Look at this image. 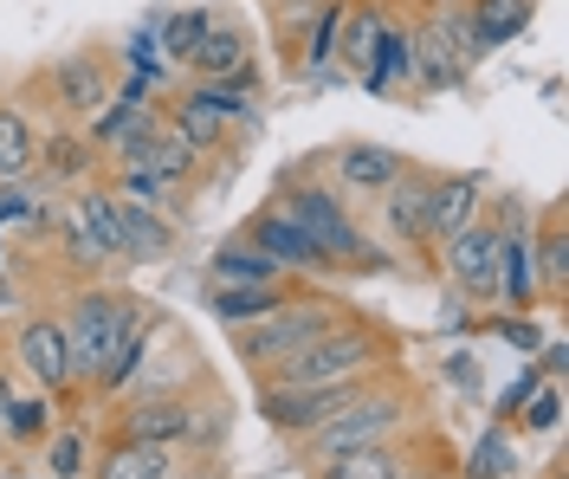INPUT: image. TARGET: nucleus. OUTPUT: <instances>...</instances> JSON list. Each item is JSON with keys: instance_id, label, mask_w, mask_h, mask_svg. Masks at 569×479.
I'll return each mask as SVG.
<instances>
[{"instance_id": "20e7f679", "label": "nucleus", "mask_w": 569, "mask_h": 479, "mask_svg": "<svg viewBox=\"0 0 569 479\" xmlns=\"http://www.w3.org/2000/svg\"><path fill=\"white\" fill-rule=\"evenodd\" d=\"M337 325H343V305H337V298L298 292V298H284L279 311L240 325V331H233V350H240V363L272 369V363H284L291 350H305V343H318L323 331H337Z\"/></svg>"}, {"instance_id": "5701e85b", "label": "nucleus", "mask_w": 569, "mask_h": 479, "mask_svg": "<svg viewBox=\"0 0 569 479\" xmlns=\"http://www.w3.org/2000/svg\"><path fill=\"white\" fill-rule=\"evenodd\" d=\"M71 221L98 240L104 259H123V201H117V188H84L78 208H71Z\"/></svg>"}, {"instance_id": "a19ab883", "label": "nucleus", "mask_w": 569, "mask_h": 479, "mask_svg": "<svg viewBox=\"0 0 569 479\" xmlns=\"http://www.w3.org/2000/svg\"><path fill=\"white\" fill-rule=\"evenodd\" d=\"M220 435H227V402H220V396H213V402H194V428H188V441H181V447L208 453Z\"/></svg>"}, {"instance_id": "1a4fd4ad", "label": "nucleus", "mask_w": 569, "mask_h": 479, "mask_svg": "<svg viewBox=\"0 0 569 479\" xmlns=\"http://www.w3.org/2000/svg\"><path fill=\"white\" fill-rule=\"evenodd\" d=\"M188 428H194V396H181V389L142 396L117 415V441H149V447H176V453L188 441Z\"/></svg>"}, {"instance_id": "7c9ffc66", "label": "nucleus", "mask_w": 569, "mask_h": 479, "mask_svg": "<svg viewBox=\"0 0 569 479\" xmlns=\"http://www.w3.org/2000/svg\"><path fill=\"white\" fill-rule=\"evenodd\" d=\"M537 253V279H543V292L563 298L569 292V233H563V214H550L543 221V240H531Z\"/></svg>"}, {"instance_id": "f257e3e1", "label": "nucleus", "mask_w": 569, "mask_h": 479, "mask_svg": "<svg viewBox=\"0 0 569 479\" xmlns=\"http://www.w3.org/2000/svg\"><path fill=\"white\" fill-rule=\"evenodd\" d=\"M389 357V343L369 331V325H337V331H323L318 343H305V350H291L284 363L259 369V382H305V389H330V382H376V369Z\"/></svg>"}, {"instance_id": "9b49d317", "label": "nucleus", "mask_w": 569, "mask_h": 479, "mask_svg": "<svg viewBox=\"0 0 569 479\" xmlns=\"http://www.w3.org/2000/svg\"><path fill=\"white\" fill-rule=\"evenodd\" d=\"M188 72L208 78V84H252V59H247V33L233 27V20H220L213 13L208 33H201V46H194V59H188Z\"/></svg>"}, {"instance_id": "2f4dec72", "label": "nucleus", "mask_w": 569, "mask_h": 479, "mask_svg": "<svg viewBox=\"0 0 569 479\" xmlns=\"http://www.w3.org/2000/svg\"><path fill=\"white\" fill-rule=\"evenodd\" d=\"M91 162H98V156H91L84 137H46V143H39V169H46V182H78ZM39 169H33V176H39Z\"/></svg>"}, {"instance_id": "37998d69", "label": "nucleus", "mask_w": 569, "mask_h": 479, "mask_svg": "<svg viewBox=\"0 0 569 479\" xmlns=\"http://www.w3.org/2000/svg\"><path fill=\"white\" fill-rule=\"evenodd\" d=\"M537 382H543V369H525V376H518V382H511V396H505V402H498V421H511V415H518V408H525V396H531Z\"/></svg>"}, {"instance_id": "2eb2a0df", "label": "nucleus", "mask_w": 569, "mask_h": 479, "mask_svg": "<svg viewBox=\"0 0 569 479\" xmlns=\"http://www.w3.org/2000/svg\"><path fill=\"white\" fill-rule=\"evenodd\" d=\"M543 279H537V253H531V233L518 227H498V298L511 311H531Z\"/></svg>"}, {"instance_id": "58836bf2", "label": "nucleus", "mask_w": 569, "mask_h": 479, "mask_svg": "<svg viewBox=\"0 0 569 479\" xmlns=\"http://www.w3.org/2000/svg\"><path fill=\"white\" fill-rule=\"evenodd\" d=\"M46 467H52V479H78L84 473V435H78V428L46 435Z\"/></svg>"}, {"instance_id": "b1692460", "label": "nucleus", "mask_w": 569, "mask_h": 479, "mask_svg": "<svg viewBox=\"0 0 569 479\" xmlns=\"http://www.w3.org/2000/svg\"><path fill=\"white\" fill-rule=\"evenodd\" d=\"M52 98H59V111L91 117L110 98V78L98 72V59H59V72H52Z\"/></svg>"}, {"instance_id": "49530a36", "label": "nucleus", "mask_w": 569, "mask_h": 479, "mask_svg": "<svg viewBox=\"0 0 569 479\" xmlns=\"http://www.w3.org/2000/svg\"><path fill=\"white\" fill-rule=\"evenodd\" d=\"M176 479H227V473H176Z\"/></svg>"}, {"instance_id": "4be33fe9", "label": "nucleus", "mask_w": 569, "mask_h": 479, "mask_svg": "<svg viewBox=\"0 0 569 479\" xmlns=\"http://www.w3.org/2000/svg\"><path fill=\"white\" fill-rule=\"evenodd\" d=\"M284 298H291L284 286H213L208 279V311L227 325V331H240V325H252V318L279 311Z\"/></svg>"}, {"instance_id": "a878e982", "label": "nucleus", "mask_w": 569, "mask_h": 479, "mask_svg": "<svg viewBox=\"0 0 569 479\" xmlns=\"http://www.w3.org/2000/svg\"><path fill=\"white\" fill-rule=\"evenodd\" d=\"M408 78H421V91H453V84H466V72L447 59V46H440L433 27L408 33Z\"/></svg>"}, {"instance_id": "6ab92c4d", "label": "nucleus", "mask_w": 569, "mask_h": 479, "mask_svg": "<svg viewBox=\"0 0 569 479\" xmlns=\"http://www.w3.org/2000/svg\"><path fill=\"white\" fill-rule=\"evenodd\" d=\"M311 479H415V460H408V447H356V453H337V460H323L311 467Z\"/></svg>"}, {"instance_id": "6e6552de", "label": "nucleus", "mask_w": 569, "mask_h": 479, "mask_svg": "<svg viewBox=\"0 0 569 479\" xmlns=\"http://www.w3.org/2000/svg\"><path fill=\"white\" fill-rule=\"evenodd\" d=\"M440 272H447V286L472 305H486L498 298V227L479 214L472 227H460L453 240H440Z\"/></svg>"}, {"instance_id": "4c0bfd02", "label": "nucleus", "mask_w": 569, "mask_h": 479, "mask_svg": "<svg viewBox=\"0 0 569 479\" xmlns=\"http://www.w3.org/2000/svg\"><path fill=\"white\" fill-rule=\"evenodd\" d=\"M0 227H46V201L27 182H0Z\"/></svg>"}, {"instance_id": "ea45409f", "label": "nucleus", "mask_w": 569, "mask_h": 479, "mask_svg": "<svg viewBox=\"0 0 569 479\" xmlns=\"http://www.w3.org/2000/svg\"><path fill=\"white\" fill-rule=\"evenodd\" d=\"M557 421H563V389L557 382H537L531 396H525V428L531 435H550Z\"/></svg>"}, {"instance_id": "a211bd4d", "label": "nucleus", "mask_w": 569, "mask_h": 479, "mask_svg": "<svg viewBox=\"0 0 569 479\" xmlns=\"http://www.w3.org/2000/svg\"><path fill=\"white\" fill-rule=\"evenodd\" d=\"M382 227L401 247H427V176H395L382 188Z\"/></svg>"}, {"instance_id": "cd10ccee", "label": "nucleus", "mask_w": 569, "mask_h": 479, "mask_svg": "<svg viewBox=\"0 0 569 479\" xmlns=\"http://www.w3.org/2000/svg\"><path fill=\"white\" fill-rule=\"evenodd\" d=\"M208 20H213V7H194V13H149V33L162 46V59L188 66L194 46H201V33H208Z\"/></svg>"}, {"instance_id": "f704fd0d", "label": "nucleus", "mask_w": 569, "mask_h": 479, "mask_svg": "<svg viewBox=\"0 0 569 479\" xmlns=\"http://www.w3.org/2000/svg\"><path fill=\"white\" fill-rule=\"evenodd\" d=\"M46 435H52V408L39 402H20V396H13V408H7V421H0V441H46Z\"/></svg>"}, {"instance_id": "9d476101", "label": "nucleus", "mask_w": 569, "mask_h": 479, "mask_svg": "<svg viewBox=\"0 0 569 479\" xmlns=\"http://www.w3.org/2000/svg\"><path fill=\"white\" fill-rule=\"evenodd\" d=\"M13 357H20V369L33 376L39 389H71V382H78L71 343H66V325H59V318H27L20 337H13Z\"/></svg>"}, {"instance_id": "c85d7f7f", "label": "nucleus", "mask_w": 569, "mask_h": 479, "mask_svg": "<svg viewBox=\"0 0 569 479\" xmlns=\"http://www.w3.org/2000/svg\"><path fill=\"white\" fill-rule=\"evenodd\" d=\"M117 194L123 201H142V208H162V214H181V182L156 176V169H137V162H117Z\"/></svg>"}, {"instance_id": "f8f14e48", "label": "nucleus", "mask_w": 569, "mask_h": 479, "mask_svg": "<svg viewBox=\"0 0 569 479\" xmlns=\"http://www.w3.org/2000/svg\"><path fill=\"white\" fill-rule=\"evenodd\" d=\"M479 214H486V182L479 176H433L427 182V240H453Z\"/></svg>"}, {"instance_id": "423d86ee", "label": "nucleus", "mask_w": 569, "mask_h": 479, "mask_svg": "<svg viewBox=\"0 0 569 479\" xmlns=\"http://www.w3.org/2000/svg\"><path fill=\"white\" fill-rule=\"evenodd\" d=\"M169 123H176L201 156H213V149L227 143L233 123H252V104H247V91H233V84H208V78H194V84L176 98Z\"/></svg>"}, {"instance_id": "412c9836", "label": "nucleus", "mask_w": 569, "mask_h": 479, "mask_svg": "<svg viewBox=\"0 0 569 479\" xmlns=\"http://www.w3.org/2000/svg\"><path fill=\"white\" fill-rule=\"evenodd\" d=\"M208 279H213V286H284V266H279V259H266L247 233H240V240H227V247L213 253Z\"/></svg>"}, {"instance_id": "7ed1b4c3", "label": "nucleus", "mask_w": 569, "mask_h": 479, "mask_svg": "<svg viewBox=\"0 0 569 479\" xmlns=\"http://www.w3.org/2000/svg\"><path fill=\"white\" fill-rule=\"evenodd\" d=\"M272 208H279L284 221H291L305 240H311V247H318L323 266H350V272L376 266V247L362 240V227L350 221V208H343L330 188H318V182H284Z\"/></svg>"}, {"instance_id": "dca6fc26", "label": "nucleus", "mask_w": 569, "mask_h": 479, "mask_svg": "<svg viewBox=\"0 0 569 479\" xmlns=\"http://www.w3.org/2000/svg\"><path fill=\"white\" fill-rule=\"evenodd\" d=\"M123 201V194H117ZM176 247V214H162V208H142V201H123V259L130 266H156V259H169Z\"/></svg>"}, {"instance_id": "473e14b6", "label": "nucleus", "mask_w": 569, "mask_h": 479, "mask_svg": "<svg viewBox=\"0 0 569 479\" xmlns=\"http://www.w3.org/2000/svg\"><path fill=\"white\" fill-rule=\"evenodd\" d=\"M401 78H408V33H401V27H382V46H376V59H369L362 84L382 98V91H395Z\"/></svg>"}, {"instance_id": "e433bc0d", "label": "nucleus", "mask_w": 569, "mask_h": 479, "mask_svg": "<svg viewBox=\"0 0 569 479\" xmlns=\"http://www.w3.org/2000/svg\"><path fill=\"white\" fill-rule=\"evenodd\" d=\"M343 13H350L343 0H323V20L311 27V39H305V66H311V72L337 59V33H343Z\"/></svg>"}, {"instance_id": "c756f323", "label": "nucleus", "mask_w": 569, "mask_h": 479, "mask_svg": "<svg viewBox=\"0 0 569 479\" xmlns=\"http://www.w3.org/2000/svg\"><path fill=\"white\" fill-rule=\"evenodd\" d=\"M343 20H350V33H343V46H337V59L362 78V72H369V59H376V46H382L389 13H382V7H356V13H343Z\"/></svg>"}, {"instance_id": "f03ea898", "label": "nucleus", "mask_w": 569, "mask_h": 479, "mask_svg": "<svg viewBox=\"0 0 569 479\" xmlns=\"http://www.w3.org/2000/svg\"><path fill=\"white\" fill-rule=\"evenodd\" d=\"M401 428H408V396H401V389H376V382H362L350 402L337 408L323 428H311L298 447H305V467H323V460H337V453L395 441Z\"/></svg>"}, {"instance_id": "0eeeda50", "label": "nucleus", "mask_w": 569, "mask_h": 479, "mask_svg": "<svg viewBox=\"0 0 569 479\" xmlns=\"http://www.w3.org/2000/svg\"><path fill=\"white\" fill-rule=\"evenodd\" d=\"M362 382H330V389H305V382H259V415L266 428H279L284 441H305L311 428H323L337 408L350 402Z\"/></svg>"}, {"instance_id": "c03bdc74", "label": "nucleus", "mask_w": 569, "mask_h": 479, "mask_svg": "<svg viewBox=\"0 0 569 479\" xmlns=\"http://www.w3.org/2000/svg\"><path fill=\"white\" fill-rule=\"evenodd\" d=\"M453 382H460V389H479V363L466 369V357H453Z\"/></svg>"}, {"instance_id": "ddd939ff", "label": "nucleus", "mask_w": 569, "mask_h": 479, "mask_svg": "<svg viewBox=\"0 0 569 479\" xmlns=\"http://www.w3.org/2000/svg\"><path fill=\"white\" fill-rule=\"evenodd\" d=\"M162 130V111L156 104H137V98H104L98 111H91V130H84V143L91 149H130L142 143V137H156Z\"/></svg>"}, {"instance_id": "f3484780", "label": "nucleus", "mask_w": 569, "mask_h": 479, "mask_svg": "<svg viewBox=\"0 0 569 479\" xmlns=\"http://www.w3.org/2000/svg\"><path fill=\"white\" fill-rule=\"evenodd\" d=\"M91 479H176V447L149 441H110L91 460Z\"/></svg>"}, {"instance_id": "4468645a", "label": "nucleus", "mask_w": 569, "mask_h": 479, "mask_svg": "<svg viewBox=\"0 0 569 479\" xmlns=\"http://www.w3.org/2000/svg\"><path fill=\"white\" fill-rule=\"evenodd\" d=\"M247 240H252L266 259H279L284 272H330V266H323V253H318V247H311V240H305L291 221H284L279 208H259V214L247 221Z\"/></svg>"}, {"instance_id": "79ce46f5", "label": "nucleus", "mask_w": 569, "mask_h": 479, "mask_svg": "<svg viewBox=\"0 0 569 479\" xmlns=\"http://www.w3.org/2000/svg\"><path fill=\"white\" fill-rule=\"evenodd\" d=\"M498 337H505L511 350H525V357H537V350H543V337H537L531 318H505V325H498Z\"/></svg>"}, {"instance_id": "393cba45", "label": "nucleus", "mask_w": 569, "mask_h": 479, "mask_svg": "<svg viewBox=\"0 0 569 479\" xmlns=\"http://www.w3.org/2000/svg\"><path fill=\"white\" fill-rule=\"evenodd\" d=\"M531 7L537 0H472L466 7V27L479 46H505V39H518L531 27Z\"/></svg>"}, {"instance_id": "39448f33", "label": "nucleus", "mask_w": 569, "mask_h": 479, "mask_svg": "<svg viewBox=\"0 0 569 479\" xmlns=\"http://www.w3.org/2000/svg\"><path fill=\"white\" fill-rule=\"evenodd\" d=\"M130 318H137V298H123V292H84L78 305H71V318H66V343H71V369L91 382L98 369L110 363V350L123 343V331H130Z\"/></svg>"}, {"instance_id": "72a5a7b5", "label": "nucleus", "mask_w": 569, "mask_h": 479, "mask_svg": "<svg viewBox=\"0 0 569 479\" xmlns=\"http://www.w3.org/2000/svg\"><path fill=\"white\" fill-rule=\"evenodd\" d=\"M511 467H518V460H511V435H505V428H486V435L472 441V453H466V479H505Z\"/></svg>"}, {"instance_id": "bb28decb", "label": "nucleus", "mask_w": 569, "mask_h": 479, "mask_svg": "<svg viewBox=\"0 0 569 479\" xmlns=\"http://www.w3.org/2000/svg\"><path fill=\"white\" fill-rule=\"evenodd\" d=\"M39 169V137L13 104H0V182H33Z\"/></svg>"}, {"instance_id": "aec40b11", "label": "nucleus", "mask_w": 569, "mask_h": 479, "mask_svg": "<svg viewBox=\"0 0 569 479\" xmlns=\"http://www.w3.org/2000/svg\"><path fill=\"white\" fill-rule=\"evenodd\" d=\"M395 176H408V156H395V149H382V143H350L337 156V182L362 188V194H382Z\"/></svg>"}, {"instance_id": "a18cd8bd", "label": "nucleus", "mask_w": 569, "mask_h": 479, "mask_svg": "<svg viewBox=\"0 0 569 479\" xmlns=\"http://www.w3.org/2000/svg\"><path fill=\"white\" fill-rule=\"evenodd\" d=\"M7 408H13V382L0 376V421H7Z\"/></svg>"}, {"instance_id": "de8ad7c7", "label": "nucleus", "mask_w": 569, "mask_h": 479, "mask_svg": "<svg viewBox=\"0 0 569 479\" xmlns=\"http://www.w3.org/2000/svg\"><path fill=\"white\" fill-rule=\"evenodd\" d=\"M0 447H7V441H0Z\"/></svg>"}, {"instance_id": "c9c22d12", "label": "nucleus", "mask_w": 569, "mask_h": 479, "mask_svg": "<svg viewBox=\"0 0 569 479\" xmlns=\"http://www.w3.org/2000/svg\"><path fill=\"white\" fill-rule=\"evenodd\" d=\"M433 33H440V46H447V59H453L460 72H472V66L486 59V46L472 39V27H466V13H440V20H433Z\"/></svg>"}]
</instances>
